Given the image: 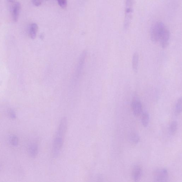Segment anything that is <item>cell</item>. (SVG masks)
I'll list each match as a JSON object with an SVG mask.
<instances>
[{
    "label": "cell",
    "mask_w": 182,
    "mask_h": 182,
    "mask_svg": "<svg viewBox=\"0 0 182 182\" xmlns=\"http://www.w3.org/2000/svg\"><path fill=\"white\" fill-rule=\"evenodd\" d=\"M67 124L66 118L63 117L61 120L53 144L52 154L54 157H58L62 150L67 130Z\"/></svg>",
    "instance_id": "obj_1"
},
{
    "label": "cell",
    "mask_w": 182,
    "mask_h": 182,
    "mask_svg": "<svg viewBox=\"0 0 182 182\" xmlns=\"http://www.w3.org/2000/svg\"><path fill=\"white\" fill-rule=\"evenodd\" d=\"M164 24L162 22L158 21L151 26L150 34L151 40L153 43H156L167 28Z\"/></svg>",
    "instance_id": "obj_2"
},
{
    "label": "cell",
    "mask_w": 182,
    "mask_h": 182,
    "mask_svg": "<svg viewBox=\"0 0 182 182\" xmlns=\"http://www.w3.org/2000/svg\"><path fill=\"white\" fill-rule=\"evenodd\" d=\"M133 2L134 0H126L124 25L125 29L128 28L132 18Z\"/></svg>",
    "instance_id": "obj_3"
},
{
    "label": "cell",
    "mask_w": 182,
    "mask_h": 182,
    "mask_svg": "<svg viewBox=\"0 0 182 182\" xmlns=\"http://www.w3.org/2000/svg\"><path fill=\"white\" fill-rule=\"evenodd\" d=\"M168 173L165 169L155 170L153 174V179L155 182H165L168 179Z\"/></svg>",
    "instance_id": "obj_4"
},
{
    "label": "cell",
    "mask_w": 182,
    "mask_h": 182,
    "mask_svg": "<svg viewBox=\"0 0 182 182\" xmlns=\"http://www.w3.org/2000/svg\"><path fill=\"white\" fill-rule=\"evenodd\" d=\"M85 58H86V54L84 52L81 56L79 60L76 71L75 78L79 79L80 77L81 74H82L84 68Z\"/></svg>",
    "instance_id": "obj_5"
},
{
    "label": "cell",
    "mask_w": 182,
    "mask_h": 182,
    "mask_svg": "<svg viewBox=\"0 0 182 182\" xmlns=\"http://www.w3.org/2000/svg\"><path fill=\"white\" fill-rule=\"evenodd\" d=\"M170 39L169 31L168 28L165 30L163 35L160 38L159 41L161 46L163 49H165L169 44Z\"/></svg>",
    "instance_id": "obj_6"
},
{
    "label": "cell",
    "mask_w": 182,
    "mask_h": 182,
    "mask_svg": "<svg viewBox=\"0 0 182 182\" xmlns=\"http://www.w3.org/2000/svg\"><path fill=\"white\" fill-rule=\"evenodd\" d=\"M132 107L133 114L138 117L142 112V106L141 103L139 100H135L132 103Z\"/></svg>",
    "instance_id": "obj_7"
},
{
    "label": "cell",
    "mask_w": 182,
    "mask_h": 182,
    "mask_svg": "<svg viewBox=\"0 0 182 182\" xmlns=\"http://www.w3.org/2000/svg\"><path fill=\"white\" fill-rule=\"evenodd\" d=\"M21 9L20 4L17 2L13 5L12 9V17L13 21L17 22L18 21Z\"/></svg>",
    "instance_id": "obj_8"
},
{
    "label": "cell",
    "mask_w": 182,
    "mask_h": 182,
    "mask_svg": "<svg viewBox=\"0 0 182 182\" xmlns=\"http://www.w3.org/2000/svg\"><path fill=\"white\" fill-rule=\"evenodd\" d=\"M142 174V169L139 166H136L133 168L132 172V177L135 181H139L141 179Z\"/></svg>",
    "instance_id": "obj_9"
},
{
    "label": "cell",
    "mask_w": 182,
    "mask_h": 182,
    "mask_svg": "<svg viewBox=\"0 0 182 182\" xmlns=\"http://www.w3.org/2000/svg\"><path fill=\"white\" fill-rule=\"evenodd\" d=\"M139 63V55L138 53L136 52L133 54L132 59V66L133 72L137 73Z\"/></svg>",
    "instance_id": "obj_10"
},
{
    "label": "cell",
    "mask_w": 182,
    "mask_h": 182,
    "mask_svg": "<svg viewBox=\"0 0 182 182\" xmlns=\"http://www.w3.org/2000/svg\"><path fill=\"white\" fill-rule=\"evenodd\" d=\"M38 30V26L36 23L31 24L29 28V35L30 38L34 39L36 38Z\"/></svg>",
    "instance_id": "obj_11"
},
{
    "label": "cell",
    "mask_w": 182,
    "mask_h": 182,
    "mask_svg": "<svg viewBox=\"0 0 182 182\" xmlns=\"http://www.w3.org/2000/svg\"><path fill=\"white\" fill-rule=\"evenodd\" d=\"M129 140L132 144H136L140 141V137L138 134L136 132H131L129 135Z\"/></svg>",
    "instance_id": "obj_12"
},
{
    "label": "cell",
    "mask_w": 182,
    "mask_h": 182,
    "mask_svg": "<svg viewBox=\"0 0 182 182\" xmlns=\"http://www.w3.org/2000/svg\"><path fill=\"white\" fill-rule=\"evenodd\" d=\"M28 151L31 156L33 157H36L38 153V145L36 144H32L28 148Z\"/></svg>",
    "instance_id": "obj_13"
},
{
    "label": "cell",
    "mask_w": 182,
    "mask_h": 182,
    "mask_svg": "<svg viewBox=\"0 0 182 182\" xmlns=\"http://www.w3.org/2000/svg\"><path fill=\"white\" fill-rule=\"evenodd\" d=\"M141 122L144 128H146L148 125L150 120V117L148 113L144 112L142 114L141 117Z\"/></svg>",
    "instance_id": "obj_14"
},
{
    "label": "cell",
    "mask_w": 182,
    "mask_h": 182,
    "mask_svg": "<svg viewBox=\"0 0 182 182\" xmlns=\"http://www.w3.org/2000/svg\"><path fill=\"white\" fill-rule=\"evenodd\" d=\"M182 111V98L181 97L177 100L175 109V113L176 115H179Z\"/></svg>",
    "instance_id": "obj_15"
},
{
    "label": "cell",
    "mask_w": 182,
    "mask_h": 182,
    "mask_svg": "<svg viewBox=\"0 0 182 182\" xmlns=\"http://www.w3.org/2000/svg\"><path fill=\"white\" fill-rule=\"evenodd\" d=\"M178 128V124L176 121H173L170 125L169 132L170 135H173L176 133Z\"/></svg>",
    "instance_id": "obj_16"
},
{
    "label": "cell",
    "mask_w": 182,
    "mask_h": 182,
    "mask_svg": "<svg viewBox=\"0 0 182 182\" xmlns=\"http://www.w3.org/2000/svg\"><path fill=\"white\" fill-rule=\"evenodd\" d=\"M58 5L61 8H65L67 5V0H57Z\"/></svg>",
    "instance_id": "obj_17"
},
{
    "label": "cell",
    "mask_w": 182,
    "mask_h": 182,
    "mask_svg": "<svg viewBox=\"0 0 182 182\" xmlns=\"http://www.w3.org/2000/svg\"><path fill=\"white\" fill-rule=\"evenodd\" d=\"M10 142L13 146H16L18 143V139L16 136H13L11 139Z\"/></svg>",
    "instance_id": "obj_18"
},
{
    "label": "cell",
    "mask_w": 182,
    "mask_h": 182,
    "mask_svg": "<svg viewBox=\"0 0 182 182\" xmlns=\"http://www.w3.org/2000/svg\"><path fill=\"white\" fill-rule=\"evenodd\" d=\"M43 0H32V3L35 6H39L43 3Z\"/></svg>",
    "instance_id": "obj_19"
},
{
    "label": "cell",
    "mask_w": 182,
    "mask_h": 182,
    "mask_svg": "<svg viewBox=\"0 0 182 182\" xmlns=\"http://www.w3.org/2000/svg\"><path fill=\"white\" fill-rule=\"evenodd\" d=\"M9 115L10 117L12 119H15L16 117V113H15L14 111L11 110L9 112Z\"/></svg>",
    "instance_id": "obj_20"
},
{
    "label": "cell",
    "mask_w": 182,
    "mask_h": 182,
    "mask_svg": "<svg viewBox=\"0 0 182 182\" xmlns=\"http://www.w3.org/2000/svg\"><path fill=\"white\" fill-rule=\"evenodd\" d=\"M8 2H9V3H14L15 0H8Z\"/></svg>",
    "instance_id": "obj_21"
},
{
    "label": "cell",
    "mask_w": 182,
    "mask_h": 182,
    "mask_svg": "<svg viewBox=\"0 0 182 182\" xmlns=\"http://www.w3.org/2000/svg\"><path fill=\"white\" fill-rule=\"evenodd\" d=\"M47 1H49V0H47Z\"/></svg>",
    "instance_id": "obj_22"
}]
</instances>
